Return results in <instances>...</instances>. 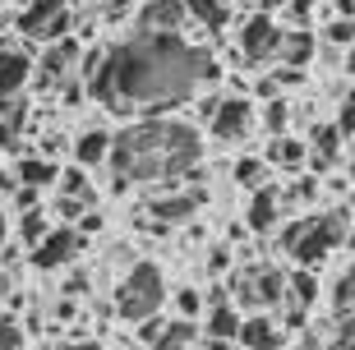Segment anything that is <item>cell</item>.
<instances>
[{
    "label": "cell",
    "instance_id": "1",
    "mask_svg": "<svg viewBox=\"0 0 355 350\" xmlns=\"http://www.w3.org/2000/svg\"><path fill=\"white\" fill-rule=\"evenodd\" d=\"M208 78H217V65L208 60V51H198L171 33H134L120 46L102 51L83 92L111 106L116 116H134L148 106L166 111V106L184 102Z\"/></svg>",
    "mask_w": 355,
    "mask_h": 350
},
{
    "label": "cell",
    "instance_id": "2",
    "mask_svg": "<svg viewBox=\"0 0 355 350\" xmlns=\"http://www.w3.org/2000/svg\"><path fill=\"white\" fill-rule=\"evenodd\" d=\"M106 161L116 166V180H125V184H134V180L175 184L189 170H198L203 148H198V134L189 125H180V120H148V125H134V130L116 134Z\"/></svg>",
    "mask_w": 355,
    "mask_h": 350
},
{
    "label": "cell",
    "instance_id": "3",
    "mask_svg": "<svg viewBox=\"0 0 355 350\" xmlns=\"http://www.w3.org/2000/svg\"><path fill=\"white\" fill-rule=\"evenodd\" d=\"M346 231H351V203H342V212H332V217H318V212H309V217H291L286 226H282V235H277V245L309 272V268H318L332 249L342 245Z\"/></svg>",
    "mask_w": 355,
    "mask_h": 350
},
{
    "label": "cell",
    "instance_id": "4",
    "mask_svg": "<svg viewBox=\"0 0 355 350\" xmlns=\"http://www.w3.org/2000/svg\"><path fill=\"white\" fill-rule=\"evenodd\" d=\"M162 299H166V277H162L157 263H134L116 286V313L125 323L153 318V313L162 309Z\"/></svg>",
    "mask_w": 355,
    "mask_h": 350
},
{
    "label": "cell",
    "instance_id": "5",
    "mask_svg": "<svg viewBox=\"0 0 355 350\" xmlns=\"http://www.w3.org/2000/svg\"><path fill=\"white\" fill-rule=\"evenodd\" d=\"M240 304H250V309H277L282 304V290H286V272L282 268H263V263H254L250 272H240L231 281Z\"/></svg>",
    "mask_w": 355,
    "mask_h": 350
},
{
    "label": "cell",
    "instance_id": "6",
    "mask_svg": "<svg viewBox=\"0 0 355 350\" xmlns=\"http://www.w3.org/2000/svg\"><path fill=\"white\" fill-rule=\"evenodd\" d=\"M83 245H88V240H83L79 231H69V226H51L46 240L33 245V268H37V272H55V268H65V263L79 259Z\"/></svg>",
    "mask_w": 355,
    "mask_h": 350
},
{
    "label": "cell",
    "instance_id": "7",
    "mask_svg": "<svg viewBox=\"0 0 355 350\" xmlns=\"http://www.w3.org/2000/svg\"><path fill=\"white\" fill-rule=\"evenodd\" d=\"M208 125H212V139H222V143H240L245 134L254 130V106L245 102V97H226V102L212 106Z\"/></svg>",
    "mask_w": 355,
    "mask_h": 350
},
{
    "label": "cell",
    "instance_id": "8",
    "mask_svg": "<svg viewBox=\"0 0 355 350\" xmlns=\"http://www.w3.org/2000/svg\"><path fill=\"white\" fill-rule=\"evenodd\" d=\"M277 42H282V28L272 24V14H254L250 24L240 28V55L250 65H263L277 55Z\"/></svg>",
    "mask_w": 355,
    "mask_h": 350
},
{
    "label": "cell",
    "instance_id": "9",
    "mask_svg": "<svg viewBox=\"0 0 355 350\" xmlns=\"http://www.w3.org/2000/svg\"><path fill=\"white\" fill-rule=\"evenodd\" d=\"M236 346L240 350H282L286 346V332H282V323L268 318V313H250V318H240Z\"/></svg>",
    "mask_w": 355,
    "mask_h": 350
},
{
    "label": "cell",
    "instance_id": "10",
    "mask_svg": "<svg viewBox=\"0 0 355 350\" xmlns=\"http://www.w3.org/2000/svg\"><path fill=\"white\" fill-rule=\"evenodd\" d=\"M69 65H79V37H60L51 42L37 60V83L42 88H55V83H65Z\"/></svg>",
    "mask_w": 355,
    "mask_h": 350
},
{
    "label": "cell",
    "instance_id": "11",
    "mask_svg": "<svg viewBox=\"0 0 355 350\" xmlns=\"http://www.w3.org/2000/svg\"><path fill=\"white\" fill-rule=\"evenodd\" d=\"M277 221H282V194H277V184H259L250 198V212H245V226L254 235H268L277 231Z\"/></svg>",
    "mask_w": 355,
    "mask_h": 350
},
{
    "label": "cell",
    "instance_id": "12",
    "mask_svg": "<svg viewBox=\"0 0 355 350\" xmlns=\"http://www.w3.org/2000/svg\"><path fill=\"white\" fill-rule=\"evenodd\" d=\"M28 78H33V55L19 51V46H0V102L19 97Z\"/></svg>",
    "mask_w": 355,
    "mask_h": 350
},
{
    "label": "cell",
    "instance_id": "13",
    "mask_svg": "<svg viewBox=\"0 0 355 350\" xmlns=\"http://www.w3.org/2000/svg\"><path fill=\"white\" fill-rule=\"evenodd\" d=\"M184 24V5L180 0H148L144 10H139V33H180Z\"/></svg>",
    "mask_w": 355,
    "mask_h": 350
},
{
    "label": "cell",
    "instance_id": "14",
    "mask_svg": "<svg viewBox=\"0 0 355 350\" xmlns=\"http://www.w3.org/2000/svg\"><path fill=\"white\" fill-rule=\"evenodd\" d=\"M198 203H203V189H194V194H153L148 212H153L157 226H171V221H189Z\"/></svg>",
    "mask_w": 355,
    "mask_h": 350
},
{
    "label": "cell",
    "instance_id": "15",
    "mask_svg": "<svg viewBox=\"0 0 355 350\" xmlns=\"http://www.w3.org/2000/svg\"><path fill=\"white\" fill-rule=\"evenodd\" d=\"M314 51H318L314 33H309V28H291V33H282L272 60H282V69H304L309 60H314Z\"/></svg>",
    "mask_w": 355,
    "mask_h": 350
},
{
    "label": "cell",
    "instance_id": "16",
    "mask_svg": "<svg viewBox=\"0 0 355 350\" xmlns=\"http://www.w3.org/2000/svg\"><path fill=\"white\" fill-rule=\"evenodd\" d=\"M346 143L337 139V130L332 125H314V134H309V143H304V161L314 170H332L337 166V157H342Z\"/></svg>",
    "mask_w": 355,
    "mask_h": 350
},
{
    "label": "cell",
    "instance_id": "17",
    "mask_svg": "<svg viewBox=\"0 0 355 350\" xmlns=\"http://www.w3.org/2000/svg\"><path fill=\"white\" fill-rule=\"evenodd\" d=\"M60 14H65V0H28V10L19 14V33L42 42V33H46Z\"/></svg>",
    "mask_w": 355,
    "mask_h": 350
},
{
    "label": "cell",
    "instance_id": "18",
    "mask_svg": "<svg viewBox=\"0 0 355 350\" xmlns=\"http://www.w3.org/2000/svg\"><path fill=\"white\" fill-rule=\"evenodd\" d=\"M106 152H111V134L106 130H88V134H79V143H74V166H102L106 161Z\"/></svg>",
    "mask_w": 355,
    "mask_h": 350
},
{
    "label": "cell",
    "instance_id": "19",
    "mask_svg": "<svg viewBox=\"0 0 355 350\" xmlns=\"http://www.w3.org/2000/svg\"><path fill=\"white\" fill-rule=\"evenodd\" d=\"M263 157L272 161V166H282V170H300L304 166V143L291 139V134H282V139H272L263 148Z\"/></svg>",
    "mask_w": 355,
    "mask_h": 350
},
{
    "label": "cell",
    "instance_id": "20",
    "mask_svg": "<svg viewBox=\"0 0 355 350\" xmlns=\"http://www.w3.org/2000/svg\"><path fill=\"white\" fill-rule=\"evenodd\" d=\"M203 332H208V341H236L240 313L231 309V304H217V309H208V318H203Z\"/></svg>",
    "mask_w": 355,
    "mask_h": 350
},
{
    "label": "cell",
    "instance_id": "21",
    "mask_svg": "<svg viewBox=\"0 0 355 350\" xmlns=\"http://www.w3.org/2000/svg\"><path fill=\"white\" fill-rule=\"evenodd\" d=\"M55 175H60L55 161H46V157H24V161H19V180H14V184L42 189V184H55Z\"/></svg>",
    "mask_w": 355,
    "mask_h": 350
},
{
    "label": "cell",
    "instance_id": "22",
    "mask_svg": "<svg viewBox=\"0 0 355 350\" xmlns=\"http://www.w3.org/2000/svg\"><path fill=\"white\" fill-rule=\"evenodd\" d=\"M180 5H184V14H189V19H198L208 33H222L226 19H231V10H226V5H217V0H180Z\"/></svg>",
    "mask_w": 355,
    "mask_h": 350
},
{
    "label": "cell",
    "instance_id": "23",
    "mask_svg": "<svg viewBox=\"0 0 355 350\" xmlns=\"http://www.w3.org/2000/svg\"><path fill=\"white\" fill-rule=\"evenodd\" d=\"M60 180V189H65V198H74L79 208H92V184H88V175H83L79 166H69V170H60L55 175Z\"/></svg>",
    "mask_w": 355,
    "mask_h": 350
},
{
    "label": "cell",
    "instance_id": "24",
    "mask_svg": "<svg viewBox=\"0 0 355 350\" xmlns=\"http://www.w3.org/2000/svg\"><path fill=\"white\" fill-rule=\"evenodd\" d=\"M189 341H194V323H184V318H180V323L162 327V337L153 341L148 350H189Z\"/></svg>",
    "mask_w": 355,
    "mask_h": 350
},
{
    "label": "cell",
    "instance_id": "25",
    "mask_svg": "<svg viewBox=\"0 0 355 350\" xmlns=\"http://www.w3.org/2000/svg\"><path fill=\"white\" fill-rule=\"evenodd\" d=\"M286 130H291V102H282V97H272V102H263V134H272V139H282Z\"/></svg>",
    "mask_w": 355,
    "mask_h": 350
},
{
    "label": "cell",
    "instance_id": "26",
    "mask_svg": "<svg viewBox=\"0 0 355 350\" xmlns=\"http://www.w3.org/2000/svg\"><path fill=\"white\" fill-rule=\"evenodd\" d=\"M351 290H355V277H351V268H342V272H337V281H332V313H337V318H351Z\"/></svg>",
    "mask_w": 355,
    "mask_h": 350
},
{
    "label": "cell",
    "instance_id": "27",
    "mask_svg": "<svg viewBox=\"0 0 355 350\" xmlns=\"http://www.w3.org/2000/svg\"><path fill=\"white\" fill-rule=\"evenodd\" d=\"M277 194H282V208H300V203H314L318 198V180L314 175H300L291 189H277Z\"/></svg>",
    "mask_w": 355,
    "mask_h": 350
},
{
    "label": "cell",
    "instance_id": "28",
    "mask_svg": "<svg viewBox=\"0 0 355 350\" xmlns=\"http://www.w3.org/2000/svg\"><path fill=\"white\" fill-rule=\"evenodd\" d=\"M46 231H51V221L42 217L37 208L19 217V245H42V240H46Z\"/></svg>",
    "mask_w": 355,
    "mask_h": 350
},
{
    "label": "cell",
    "instance_id": "29",
    "mask_svg": "<svg viewBox=\"0 0 355 350\" xmlns=\"http://www.w3.org/2000/svg\"><path fill=\"white\" fill-rule=\"evenodd\" d=\"M19 125H24V106L14 102V97H10V102H0V148L19 134Z\"/></svg>",
    "mask_w": 355,
    "mask_h": 350
},
{
    "label": "cell",
    "instance_id": "30",
    "mask_svg": "<svg viewBox=\"0 0 355 350\" xmlns=\"http://www.w3.org/2000/svg\"><path fill=\"white\" fill-rule=\"evenodd\" d=\"M175 309H180L184 323H194L198 313H203V290H189V286H184V290H175Z\"/></svg>",
    "mask_w": 355,
    "mask_h": 350
},
{
    "label": "cell",
    "instance_id": "31",
    "mask_svg": "<svg viewBox=\"0 0 355 350\" xmlns=\"http://www.w3.org/2000/svg\"><path fill=\"white\" fill-rule=\"evenodd\" d=\"M236 180L250 184V189H259V180H263V161H259V157H240L236 161Z\"/></svg>",
    "mask_w": 355,
    "mask_h": 350
},
{
    "label": "cell",
    "instance_id": "32",
    "mask_svg": "<svg viewBox=\"0 0 355 350\" xmlns=\"http://www.w3.org/2000/svg\"><path fill=\"white\" fill-rule=\"evenodd\" d=\"M0 350H24V327L14 318H0Z\"/></svg>",
    "mask_w": 355,
    "mask_h": 350
},
{
    "label": "cell",
    "instance_id": "33",
    "mask_svg": "<svg viewBox=\"0 0 355 350\" xmlns=\"http://www.w3.org/2000/svg\"><path fill=\"white\" fill-rule=\"evenodd\" d=\"M337 139L342 143H351V130H355V106H351V97H342V111H337Z\"/></svg>",
    "mask_w": 355,
    "mask_h": 350
},
{
    "label": "cell",
    "instance_id": "34",
    "mask_svg": "<svg viewBox=\"0 0 355 350\" xmlns=\"http://www.w3.org/2000/svg\"><path fill=\"white\" fill-rule=\"evenodd\" d=\"M328 42H332V51H346V46H351V19H332Z\"/></svg>",
    "mask_w": 355,
    "mask_h": 350
},
{
    "label": "cell",
    "instance_id": "35",
    "mask_svg": "<svg viewBox=\"0 0 355 350\" xmlns=\"http://www.w3.org/2000/svg\"><path fill=\"white\" fill-rule=\"evenodd\" d=\"M286 14L295 28H309V19H314V0H286Z\"/></svg>",
    "mask_w": 355,
    "mask_h": 350
},
{
    "label": "cell",
    "instance_id": "36",
    "mask_svg": "<svg viewBox=\"0 0 355 350\" xmlns=\"http://www.w3.org/2000/svg\"><path fill=\"white\" fill-rule=\"evenodd\" d=\"M37 198H42V189H28V184H14V208H19V212H33V208H37Z\"/></svg>",
    "mask_w": 355,
    "mask_h": 350
},
{
    "label": "cell",
    "instance_id": "37",
    "mask_svg": "<svg viewBox=\"0 0 355 350\" xmlns=\"http://www.w3.org/2000/svg\"><path fill=\"white\" fill-rule=\"evenodd\" d=\"M102 226H106V217H102V212H79V235H83V240H88V235H97V231H102Z\"/></svg>",
    "mask_w": 355,
    "mask_h": 350
},
{
    "label": "cell",
    "instance_id": "38",
    "mask_svg": "<svg viewBox=\"0 0 355 350\" xmlns=\"http://www.w3.org/2000/svg\"><path fill=\"white\" fill-rule=\"evenodd\" d=\"M268 78H272L277 92H282V88H295V83H304V69H282V65H277V74H268Z\"/></svg>",
    "mask_w": 355,
    "mask_h": 350
},
{
    "label": "cell",
    "instance_id": "39",
    "mask_svg": "<svg viewBox=\"0 0 355 350\" xmlns=\"http://www.w3.org/2000/svg\"><path fill=\"white\" fill-rule=\"evenodd\" d=\"M162 327H166V323H162L157 313H153V318H144V323H139V341H144V346H153V341L162 337Z\"/></svg>",
    "mask_w": 355,
    "mask_h": 350
},
{
    "label": "cell",
    "instance_id": "40",
    "mask_svg": "<svg viewBox=\"0 0 355 350\" xmlns=\"http://www.w3.org/2000/svg\"><path fill=\"white\" fill-rule=\"evenodd\" d=\"M208 268H212V272H226V268H231V249L217 245V249L208 254Z\"/></svg>",
    "mask_w": 355,
    "mask_h": 350
},
{
    "label": "cell",
    "instance_id": "41",
    "mask_svg": "<svg viewBox=\"0 0 355 350\" xmlns=\"http://www.w3.org/2000/svg\"><path fill=\"white\" fill-rule=\"evenodd\" d=\"M111 263H116V268H125V272H130V268H134V249H130V245L111 249Z\"/></svg>",
    "mask_w": 355,
    "mask_h": 350
},
{
    "label": "cell",
    "instance_id": "42",
    "mask_svg": "<svg viewBox=\"0 0 355 350\" xmlns=\"http://www.w3.org/2000/svg\"><path fill=\"white\" fill-rule=\"evenodd\" d=\"M83 290H88V277H83V272H74V277L65 281V295H83Z\"/></svg>",
    "mask_w": 355,
    "mask_h": 350
},
{
    "label": "cell",
    "instance_id": "43",
    "mask_svg": "<svg viewBox=\"0 0 355 350\" xmlns=\"http://www.w3.org/2000/svg\"><path fill=\"white\" fill-rule=\"evenodd\" d=\"M46 350H102L97 341H60V346H46Z\"/></svg>",
    "mask_w": 355,
    "mask_h": 350
},
{
    "label": "cell",
    "instance_id": "44",
    "mask_svg": "<svg viewBox=\"0 0 355 350\" xmlns=\"http://www.w3.org/2000/svg\"><path fill=\"white\" fill-rule=\"evenodd\" d=\"M254 92H259L263 102H272V97H277V83H272V78H259V83H254Z\"/></svg>",
    "mask_w": 355,
    "mask_h": 350
},
{
    "label": "cell",
    "instance_id": "45",
    "mask_svg": "<svg viewBox=\"0 0 355 350\" xmlns=\"http://www.w3.org/2000/svg\"><path fill=\"white\" fill-rule=\"evenodd\" d=\"M79 212H88V208H79L74 198H60V217H79Z\"/></svg>",
    "mask_w": 355,
    "mask_h": 350
},
{
    "label": "cell",
    "instance_id": "46",
    "mask_svg": "<svg viewBox=\"0 0 355 350\" xmlns=\"http://www.w3.org/2000/svg\"><path fill=\"white\" fill-rule=\"evenodd\" d=\"M65 102H83V88H79V83H65Z\"/></svg>",
    "mask_w": 355,
    "mask_h": 350
},
{
    "label": "cell",
    "instance_id": "47",
    "mask_svg": "<svg viewBox=\"0 0 355 350\" xmlns=\"http://www.w3.org/2000/svg\"><path fill=\"white\" fill-rule=\"evenodd\" d=\"M286 0H259V14H272V10H282Z\"/></svg>",
    "mask_w": 355,
    "mask_h": 350
},
{
    "label": "cell",
    "instance_id": "48",
    "mask_svg": "<svg viewBox=\"0 0 355 350\" xmlns=\"http://www.w3.org/2000/svg\"><path fill=\"white\" fill-rule=\"evenodd\" d=\"M0 194H14V175H0Z\"/></svg>",
    "mask_w": 355,
    "mask_h": 350
},
{
    "label": "cell",
    "instance_id": "49",
    "mask_svg": "<svg viewBox=\"0 0 355 350\" xmlns=\"http://www.w3.org/2000/svg\"><path fill=\"white\" fill-rule=\"evenodd\" d=\"M5 231H10V221H5V212H0V245H5Z\"/></svg>",
    "mask_w": 355,
    "mask_h": 350
},
{
    "label": "cell",
    "instance_id": "50",
    "mask_svg": "<svg viewBox=\"0 0 355 350\" xmlns=\"http://www.w3.org/2000/svg\"><path fill=\"white\" fill-rule=\"evenodd\" d=\"M0 295H10V277H0Z\"/></svg>",
    "mask_w": 355,
    "mask_h": 350
},
{
    "label": "cell",
    "instance_id": "51",
    "mask_svg": "<svg viewBox=\"0 0 355 350\" xmlns=\"http://www.w3.org/2000/svg\"><path fill=\"white\" fill-rule=\"evenodd\" d=\"M217 5H226V10H231V0H217Z\"/></svg>",
    "mask_w": 355,
    "mask_h": 350
}]
</instances>
